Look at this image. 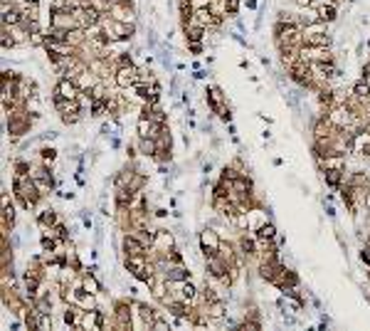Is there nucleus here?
<instances>
[{
    "label": "nucleus",
    "mask_w": 370,
    "mask_h": 331,
    "mask_svg": "<svg viewBox=\"0 0 370 331\" xmlns=\"http://www.w3.org/2000/svg\"><path fill=\"white\" fill-rule=\"evenodd\" d=\"M139 79H141V69L136 64H124L114 72V84L118 89H129V87L139 84Z\"/></svg>",
    "instance_id": "f257e3e1"
},
{
    "label": "nucleus",
    "mask_w": 370,
    "mask_h": 331,
    "mask_svg": "<svg viewBox=\"0 0 370 331\" xmlns=\"http://www.w3.org/2000/svg\"><path fill=\"white\" fill-rule=\"evenodd\" d=\"M299 55L306 62H323V60H333L331 47H321V45H301Z\"/></svg>",
    "instance_id": "f03ea898"
},
{
    "label": "nucleus",
    "mask_w": 370,
    "mask_h": 331,
    "mask_svg": "<svg viewBox=\"0 0 370 331\" xmlns=\"http://www.w3.org/2000/svg\"><path fill=\"white\" fill-rule=\"evenodd\" d=\"M220 235L212 230V228H205L202 233H200V245H202V252H205V257L207 255H217V247H220Z\"/></svg>",
    "instance_id": "7ed1b4c3"
},
{
    "label": "nucleus",
    "mask_w": 370,
    "mask_h": 331,
    "mask_svg": "<svg viewBox=\"0 0 370 331\" xmlns=\"http://www.w3.org/2000/svg\"><path fill=\"white\" fill-rule=\"evenodd\" d=\"M205 267H207V274H210L212 279H220V277L227 274L229 265L220 257V255H207V257H205Z\"/></svg>",
    "instance_id": "20e7f679"
},
{
    "label": "nucleus",
    "mask_w": 370,
    "mask_h": 331,
    "mask_svg": "<svg viewBox=\"0 0 370 331\" xmlns=\"http://www.w3.org/2000/svg\"><path fill=\"white\" fill-rule=\"evenodd\" d=\"M173 247H175V238H173V233H168V230H158L156 233V240H153V247L151 250H156L158 255H168Z\"/></svg>",
    "instance_id": "39448f33"
},
{
    "label": "nucleus",
    "mask_w": 370,
    "mask_h": 331,
    "mask_svg": "<svg viewBox=\"0 0 370 331\" xmlns=\"http://www.w3.org/2000/svg\"><path fill=\"white\" fill-rule=\"evenodd\" d=\"M55 94L62 96V99H79V94L82 89L77 87V82L74 79H67V77H62L57 82V87H55Z\"/></svg>",
    "instance_id": "423d86ee"
},
{
    "label": "nucleus",
    "mask_w": 370,
    "mask_h": 331,
    "mask_svg": "<svg viewBox=\"0 0 370 331\" xmlns=\"http://www.w3.org/2000/svg\"><path fill=\"white\" fill-rule=\"evenodd\" d=\"M212 23H215V15H212L210 8H198V10L193 13V18L188 20V25H195V28H212ZM183 28H185V25H183Z\"/></svg>",
    "instance_id": "0eeeda50"
},
{
    "label": "nucleus",
    "mask_w": 370,
    "mask_h": 331,
    "mask_svg": "<svg viewBox=\"0 0 370 331\" xmlns=\"http://www.w3.org/2000/svg\"><path fill=\"white\" fill-rule=\"evenodd\" d=\"M111 18L114 20H121V23H134L136 15H134V8H131V0L129 3H118V5H111Z\"/></svg>",
    "instance_id": "6e6552de"
},
{
    "label": "nucleus",
    "mask_w": 370,
    "mask_h": 331,
    "mask_svg": "<svg viewBox=\"0 0 370 331\" xmlns=\"http://www.w3.org/2000/svg\"><path fill=\"white\" fill-rule=\"evenodd\" d=\"M121 247H124V252H126V255H146V252H148V247H146V245H143L136 235H131V233H126V235H124Z\"/></svg>",
    "instance_id": "1a4fd4ad"
},
{
    "label": "nucleus",
    "mask_w": 370,
    "mask_h": 331,
    "mask_svg": "<svg viewBox=\"0 0 370 331\" xmlns=\"http://www.w3.org/2000/svg\"><path fill=\"white\" fill-rule=\"evenodd\" d=\"M82 316H84V309L79 306V304H67V309H64V324L67 326H79L82 324Z\"/></svg>",
    "instance_id": "9d476101"
},
{
    "label": "nucleus",
    "mask_w": 370,
    "mask_h": 331,
    "mask_svg": "<svg viewBox=\"0 0 370 331\" xmlns=\"http://www.w3.org/2000/svg\"><path fill=\"white\" fill-rule=\"evenodd\" d=\"M148 262H151V260H148V252H146V255H126V260H124L126 270L131 272L134 277H136V274H139V272H141Z\"/></svg>",
    "instance_id": "9b49d317"
},
{
    "label": "nucleus",
    "mask_w": 370,
    "mask_h": 331,
    "mask_svg": "<svg viewBox=\"0 0 370 331\" xmlns=\"http://www.w3.org/2000/svg\"><path fill=\"white\" fill-rule=\"evenodd\" d=\"M318 10V20H323V23H333L336 18H338V3H326V5H321V8H316Z\"/></svg>",
    "instance_id": "f8f14e48"
},
{
    "label": "nucleus",
    "mask_w": 370,
    "mask_h": 331,
    "mask_svg": "<svg viewBox=\"0 0 370 331\" xmlns=\"http://www.w3.org/2000/svg\"><path fill=\"white\" fill-rule=\"evenodd\" d=\"M202 314L205 316H210V319H222L225 316V304H222V299H217V301H210V304H205V309H202Z\"/></svg>",
    "instance_id": "ddd939ff"
},
{
    "label": "nucleus",
    "mask_w": 370,
    "mask_h": 331,
    "mask_svg": "<svg viewBox=\"0 0 370 331\" xmlns=\"http://www.w3.org/2000/svg\"><path fill=\"white\" fill-rule=\"evenodd\" d=\"M82 289L89 294H101V284L96 282V277L91 272H82Z\"/></svg>",
    "instance_id": "4468645a"
},
{
    "label": "nucleus",
    "mask_w": 370,
    "mask_h": 331,
    "mask_svg": "<svg viewBox=\"0 0 370 331\" xmlns=\"http://www.w3.org/2000/svg\"><path fill=\"white\" fill-rule=\"evenodd\" d=\"M166 277H168L171 282H185V279H190L185 265H171V267L166 270Z\"/></svg>",
    "instance_id": "2eb2a0df"
},
{
    "label": "nucleus",
    "mask_w": 370,
    "mask_h": 331,
    "mask_svg": "<svg viewBox=\"0 0 370 331\" xmlns=\"http://www.w3.org/2000/svg\"><path fill=\"white\" fill-rule=\"evenodd\" d=\"M37 223H40V228L42 230H47V228H55L59 220H57V212L55 210H42L37 215Z\"/></svg>",
    "instance_id": "dca6fc26"
},
{
    "label": "nucleus",
    "mask_w": 370,
    "mask_h": 331,
    "mask_svg": "<svg viewBox=\"0 0 370 331\" xmlns=\"http://www.w3.org/2000/svg\"><path fill=\"white\" fill-rule=\"evenodd\" d=\"M323 173H326V183H328L331 188H341V185H343V178H345V168H343V171L331 168V171H323Z\"/></svg>",
    "instance_id": "f3484780"
},
{
    "label": "nucleus",
    "mask_w": 370,
    "mask_h": 331,
    "mask_svg": "<svg viewBox=\"0 0 370 331\" xmlns=\"http://www.w3.org/2000/svg\"><path fill=\"white\" fill-rule=\"evenodd\" d=\"M207 35V28H195V25H185V37L188 42H202Z\"/></svg>",
    "instance_id": "a211bd4d"
},
{
    "label": "nucleus",
    "mask_w": 370,
    "mask_h": 331,
    "mask_svg": "<svg viewBox=\"0 0 370 331\" xmlns=\"http://www.w3.org/2000/svg\"><path fill=\"white\" fill-rule=\"evenodd\" d=\"M139 151H141L143 156H156L158 153L156 139H139Z\"/></svg>",
    "instance_id": "6ab92c4d"
},
{
    "label": "nucleus",
    "mask_w": 370,
    "mask_h": 331,
    "mask_svg": "<svg viewBox=\"0 0 370 331\" xmlns=\"http://www.w3.org/2000/svg\"><path fill=\"white\" fill-rule=\"evenodd\" d=\"M217 255L227 262V265H232V262H237V257H234V247L229 245V242H220V247H217Z\"/></svg>",
    "instance_id": "aec40b11"
},
{
    "label": "nucleus",
    "mask_w": 370,
    "mask_h": 331,
    "mask_svg": "<svg viewBox=\"0 0 370 331\" xmlns=\"http://www.w3.org/2000/svg\"><path fill=\"white\" fill-rule=\"evenodd\" d=\"M301 32H304V35H323V32H328V23L316 20V23H311V25H304Z\"/></svg>",
    "instance_id": "412c9836"
},
{
    "label": "nucleus",
    "mask_w": 370,
    "mask_h": 331,
    "mask_svg": "<svg viewBox=\"0 0 370 331\" xmlns=\"http://www.w3.org/2000/svg\"><path fill=\"white\" fill-rule=\"evenodd\" d=\"M239 250H242V255L244 257H250V255H257V238H242L239 240Z\"/></svg>",
    "instance_id": "4be33fe9"
},
{
    "label": "nucleus",
    "mask_w": 370,
    "mask_h": 331,
    "mask_svg": "<svg viewBox=\"0 0 370 331\" xmlns=\"http://www.w3.org/2000/svg\"><path fill=\"white\" fill-rule=\"evenodd\" d=\"M264 223H267V217L262 215V210H259V208L250 210V230H255V233H257V230H259Z\"/></svg>",
    "instance_id": "5701e85b"
},
{
    "label": "nucleus",
    "mask_w": 370,
    "mask_h": 331,
    "mask_svg": "<svg viewBox=\"0 0 370 331\" xmlns=\"http://www.w3.org/2000/svg\"><path fill=\"white\" fill-rule=\"evenodd\" d=\"M195 297H198V289H195V284L188 279L185 284H183V301H188V304H193L195 301Z\"/></svg>",
    "instance_id": "b1692460"
},
{
    "label": "nucleus",
    "mask_w": 370,
    "mask_h": 331,
    "mask_svg": "<svg viewBox=\"0 0 370 331\" xmlns=\"http://www.w3.org/2000/svg\"><path fill=\"white\" fill-rule=\"evenodd\" d=\"M40 156H42V163H45V166H52L55 158H57V151L52 149V146H42V149H40Z\"/></svg>",
    "instance_id": "393cba45"
},
{
    "label": "nucleus",
    "mask_w": 370,
    "mask_h": 331,
    "mask_svg": "<svg viewBox=\"0 0 370 331\" xmlns=\"http://www.w3.org/2000/svg\"><path fill=\"white\" fill-rule=\"evenodd\" d=\"M257 238H269V240H274V238H277V228H274L272 223H264V225L257 230Z\"/></svg>",
    "instance_id": "a878e982"
},
{
    "label": "nucleus",
    "mask_w": 370,
    "mask_h": 331,
    "mask_svg": "<svg viewBox=\"0 0 370 331\" xmlns=\"http://www.w3.org/2000/svg\"><path fill=\"white\" fill-rule=\"evenodd\" d=\"M318 20V10L316 8H304V13H301V25H311Z\"/></svg>",
    "instance_id": "bb28decb"
},
{
    "label": "nucleus",
    "mask_w": 370,
    "mask_h": 331,
    "mask_svg": "<svg viewBox=\"0 0 370 331\" xmlns=\"http://www.w3.org/2000/svg\"><path fill=\"white\" fill-rule=\"evenodd\" d=\"M52 329V316H50V311H42L40 314V331H47Z\"/></svg>",
    "instance_id": "cd10ccee"
},
{
    "label": "nucleus",
    "mask_w": 370,
    "mask_h": 331,
    "mask_svg": "<svg viewBox=\"0 0 370 331\" xmlns=\"http://www.w3.org/2000/svg\"><path fill=\"white\" fill-rule=\"evenodd\" d=\"M30 171H32V166H30L28 161H18L15 163V176H28Z\"/></svg>",
    "instance_id": "c85d7f7f"
},
{
    "label": "nucleus",
    "mask_w": 370,
    "mask_h": 331,
    "mask_svg": "<svg viewBox=\"0 0 370 331\" xmlns=\"http://www.w3.org/2000/svg\"><path fill=\"white\" fill-rule=\"evenodd\" d=\"M0 220H5V223H10V225H13V220H15V210H13V205L3 208V217H0Z\"/></svg>",
    "instance_id": "c756f323"
},
{
    "label": "nucleus",
    "mask_w": 370,
    "mask_h": 331,
    "mask_svg": "<svg viewBox=\"0 0 370 331\" xmlns=\"http://www.w3.org/2000/svg\"><path fill=\"white\" fill-rule=\"evenodd\" d=\"M279 23H284V25H294L296 20H294V15H291V13H284V10H282V13H279Z\"/></svg>",
    "instance_id": "7c9ffc66"
},
{
    "label": "nucleus",
    "mask_w": 370,
    "mask_h": 331,
    "mask_svg": "<svg viewBox=\"0 0 370 331\" xmlns=\"http://www.w3.org/2000/svg\"><path fill=\"white\" fill-rule=\"evenodd\" d=\"M79 119H82V114H62V121H64V124H77Z\"/></svg>",
    "instance_id": "2f4dec72"
},
{
    "label": "nucleus",
    "mask_w": 370,
    "mask_h": 331,
    "mask_svg": "<svg viewBox=\"0 0 370 331\" xmlns=\"http://www.w3.org/2000/svg\"><path fill=\"white\" fill-rule=\"evenodd\" d=\"M239 329H250V331H257V329H259V321H247V319H244V321H242V324H239Z\"/></svg>",
    "instance_id": "473e14b6"
},
{
    "label": "nucleus",
    "mask_w": 370,
    "mask_h": 331,
    "mask_svg": "<svg viewBox=\"0 0 370 331\" xmlns=\"http://www.w3.org/2000/svg\"><path fill=\"white\" fill-rule=\"evenodd\" d=\"M153 329H171V324H168L166 319H161V316H158V319L153 321Z\"/></svg>",
    "instance_id": "72a5a7b5"
},
{
    "label": "nucleus",
    "mask_w": 370,
    "mask_h": 331,
    "mask_svg": "<svg viewBox=\"0 0 370 331\" xmlns=\"http://www.w3.org/2000/svg\"><path fill=\"white\" fill-rule=\"evenodd\" d=\"M188 50H190L193 55H200V52H202V45H200V42H188Z\"/></svg>",
    "instance_id": "f704fd0d"
},
{
    "label": "nucleus",
    "mask_w": 370,
    "mask_h": 331,
    "mask_svg": "<svg viewBox=\"0 0 370 331\" xmlns=\"http://www.w3.org/2000/svg\"><path fill=\"white\" fill-rule=\"evenodd\" d=\"M247 8H257V0H247Z\"/></svg>",
    "instance_id": "c9c22d12"
},
{
    "label": "nucleus",
    "mask_w": 370,
    "mask_h": 331,
    "mask_svg": "<svg viewBox=\"0 0 370 331\" xmlns=\"http://www.w3.org/2000/svg\"><path fill=\"white\" fill-rule=\"evenodd\" d=\"M365 208L370 210V190H368V195H365Z\"/></svg>",
    "instance_id": "e433bc0d"
},
{
    "label": "nucleus",
    "mask_w": 370,
    "mask_h": 331,
    "mask_svg": "<svg viewBox=\"0 0 370 331\" xmlns=\"http://www.w3.org/2000/svg\"><path fill=\"white\" fill-rule=\"evenodd\" d=\"M368 223H370V212H368Z\"/></svg>",
    "instance_id": "4c0bfd02"
}]
</instances>
